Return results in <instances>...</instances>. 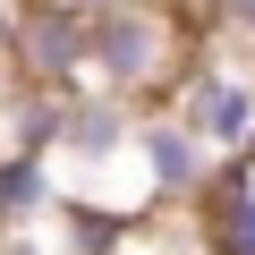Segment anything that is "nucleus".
Instances as JSON below:
<instances>
[{"mask_svg": "<svg viewBox=\"0 0 255 255\" xmlns=\"http://www.w3.org/2000/svg\"><path fill=\"white\" fill-rule=\"evenodd\" d=\"M196 43L204 26L187 0H111V9H94V85L128 102H170Z\"/></svg>", "mask_w": 255, "mask_h": 255, "instance_id": "nucleus-1", "label": "nucleus"}, {"mask_svg": "<svg viewBox=\"0 0 255 255\" xmlns=\"http://www.w3.org/2000/svg\"><path fill=\"white\" fill-rule=\"evenodd\" d=\"M170 111L196 128V136H204L221 162L255 153V51H230V43H196L187 77L170 85Z\"/></svg>", "mask_w": 255, "mask_h": 255, "instance_id": "nucleus-2", "label": "nucleus"}, {"mask_svg": "<svg viewBox=\"0 0 255 255\" xmlns=\"http://www.w3.org/2000/svg\"><path fill=\"white\" fill-rule=\"evenodd\" d=\"M9 60L43 94H85L94 85V9L68 0H17L9 9Z\"/></svg>", "mask_w": 255, "mask_h": 255, "instance_id": "nucleus-3", "label": "nucleus"}, {"mask_svg": "<svg viewBox=\"0 0 255 255\" xmlns=\"http://www.w3.org/2000/svg\"><path fill=\"white\" fill-rule=\"evenodd\" d=\"M213 170H221V153L170 102H145V119H136V187H145V204L153 213H196L204 187H213Z\"/></svg>", "mask_w": 255, "mask_h": 255, "instance_id": "nucleus-4", "label": "nucleus"}, {"mask_svg": "<svg viewBox=\"0 0 255 255\" xmlns=\"http://www.w3.org/2000/svg\"><path fill=\"white\" fill-rule=\"evenodd\" d=\"M196 238H204V255H255V153L213 170V187L196 204Z\"/></svg>", "mask_w": 255, "mask_h": 255, "instance_id": "nucleus-5", "label": "nucleus"}, {"mask_svg": "<svg viewBox=\"0 0 255 255\" xmlns=\"http://www.w3.org/2000/svg\"><path fill=\"white\" fill-rule=\"evenodd\" d=\"M196 26H204V43L255 51V0H196Z\"/></svg>", "mask_w": 255, "mask_h": 255, "instance_id": "nucleus-6", "label": "nucleus"}, {"mask_svg": "<svg viewBox=\"0 0 255 255\" xmlns=\"http://www.w3.org/2000/svg\"><path fill=\"white\" fill-rule=\"evenodd\" d=\"M0 255H43V238H34V230H17V238L0 247Z\"/></svg>", "mask_w": 255, "mask_h": 255, "instance_id": "nucleus-7", "label": "nucleus"}]
</instances>
